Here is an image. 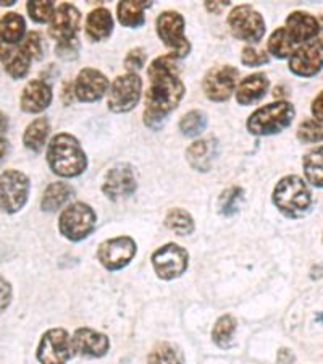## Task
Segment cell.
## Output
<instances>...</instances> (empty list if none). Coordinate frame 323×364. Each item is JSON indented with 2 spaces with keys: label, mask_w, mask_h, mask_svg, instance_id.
<instances>
[{
  "label": "cell",
  "mask_w": 323,
  "mask_h": 364,
  "mask_svg": "<svg viewBox=\"0 0 323 364\" xmlns=\"http://www.w3.org/2000/svg\"><path fill=\"white\" fill-rule=\"evenodd\" d=\"M149 90L146 94L144 122L157 128L163 119L178 107L185 96V85L180 78V68L173 55L155 58L149 67Z\"/></svg>",
  "instance_id": "6da1fadb"
},
{
  "label": "cell",
  "mask_w": 323,
  "mask_h": 364,
  "mask_svg": "<svg viewBox=\"0 0 323 364\" xmlns=\"http://www.w3.org/2000/svg\"><path fill=\"white\" fill-rule=\"evenodd\" d=\"M47 162L52 172L60 177H78L84 172L87 159L78 139L68 133H60L52 138L47 149Z\"/></svg>",
  "instance_id": "7a4b0ae2"
},
{
  "label": "cell",
  "mask_w": 323,
  "mask_h": 364,
  "mask_svg": "<svg viewBox=\"0 0 323 364\" xmlns=\"http://www.w3.org/2000/svg\"><path fill=\"white\" fill-rule=\"evenodd\" d=\"M273 203L286 217H302L312 205V195L307 183L296 175L280 180L273 191Z\"/></svg>",
  "instance_id": "3957f363"
},
{
  "label": "cell",
  "mask_w": 323,
  "mask_h": 364,
  "mask_svg": "<svg viewBox=\"0 0 323 364\" xmlns=\"http://www.w3.org/2000/svg\"><path fill=\"white\" fill-rule=\"evenodd\" d=\"M295 115L296 110L292 104L285 101L273 102L257 109L249 117L248 128L252 134H257V136H268V134L280 133L290 127Z\"/></svg>",
  "instance_id": "277c9868"
},
{
  "label": "cell",
  "mask_w": 323,
  "mask_h": 364,
  "mask_svg": "<svg viewBox=\"0 0 323 364\" xmlns=\"http://www.w3.org/2000/svg\"><path fill=\"white\" fill-rule=\"evenodd\" d=\"M96 227V214L91 205L84 203H75L68 205L60 215L58 228L65 238L72 242H81L89 235Z\"/></svg>",
  "instance_id": "5b68a950"
},
{
  "label": "cell",
  "mask_w": 323,
  "mask_h": 364,
  "mask_svg": "<svg viewBox=\"0 0 323 364\" xmlns=\"http://www.w3.org/2000/svg\"><path fill=\"white\" fill-rule=\"evenodd\" d=\"M29 195V180L18 170H7L0 175V208L15 214L23 209Z\"/></svg>",
  "instance_id": "8992f818"
},
{
  "label": "cell",
  "mask_w": 323,
  "mask_h": 364,
  "mask_svg": "<svg viewBox=\"0 0 323 364\" xmlns=\"http://www.w3.org/2000/svg\"><path fill=\"white\" fill-rule=\"evenodd\" d=\"M157 33L158 38L163 41L173 57H186L190 54L191 46L185 38V20L176 11H163L157 18Z\"/></svg>",
  "instance_id": "52a82bcc"
},
{
  "label": "cell",
  "mask_w": 323,
  "mask_h": 364,
  "mask_svg": "<svg viewBox=\"0 0 323 364\" xmlns=\"http://www.w3.org/2000/svg\"><path fill=\"white\" fill-rule=\"evenodd\" d=\"M228 25L234 36L246 43H258L265 34V21L251 5H239L234 9L228 16Z\"/></svg>",
  "instance_id": "ba28073f"
},
{
  "label": "cell",
  "mask_w": 323,
  "mask_h": 364,
  "mask_svg": "<svg viewBox=\"0 0 323 364\" xmlns=\"http://www.w3.org/2000/svg\"><path fill=\"white\" fill-rule=\"evenodd\" d=\"M141 78L134 73L119 76L109 92V109L116 114H125L136 107L141 97Z\"/></svg>",
  "instance_id": "9c48e42d"
},
{
  "label": "cell",
  "mask_w": 323,
  "mask_h": 364,
  "mask_svg": "<svg viewBox=\"0 0 323 364\" xmlns=\"http://www.w3.org/2000/svg\"><path fill=\"white\" fill-rule=\"evenodd\" d=\"M72 338L63 328H50L40 338L38 360L40 364H67L73 355Z\"/></svg>",
  "instance_id": "30bf717a"
},
{
  "label": "cell",
  "mask_w": 323,
  "mask_h": 364,
  "mask_svg": "<svg viewBox=\"0 0 323 364\" xmlns=\"http://www.w3.org/2000/svg\"><path fill=\"white\" fill-rule=\"evenodd\" d=\"M187 251L175 243H168L158 248L152 255V266L158 277L163 280H172L185 274L187 269Z\"/></svg>",
  "instance_id": "8fae6325"
},
{
  "label": "cell",
  "mask_w": 323,
  "mask_h": 364,
  "mask_svg": "<svg viewBox=\"0 0 323 364\" xmlns=\"http://www.w3.org/2000/svg\"><path fill=\"white\" fill-rule=\"evenodd\" d=\"M136 255V243L129 237H116L107 240L99 246L97 257L102 266L109 271H120L128 266Z\"/></svg>",
  "instance_id": "7c38bea8"
},
{
  "label": "cell",
  "mask_w": 323,
  "mask_h": 364,
  "mask_svg": "<svg viewBox=\"0 0 323 364\" xmlns=\"http://www.w3.org/2000/svg\"><path fill=\"white\" fill-rule=\"evenodd\" d=\"M239 78V72L234 67H219L210 70L204 78V92L210 101L223 102L231 96V92L236 87Z\"/></svg>",
  "instance_id": "4fadbf2b"
},
{
  "label": "cell",
  "mask_w": 323,
  "mask_h": 364,
  "mask_svg": "<svg viewBox=\"0 0 323 364\" xmlns=\"http://www.w3.org/2000/svg\"><path fill=\"white\" fill-rule=\"evenodd\" d=\"M323 67V43L319 39L309 41L290 57V70L297 76H314Z\"/></svg>",
  "instance_id": "5bb4252c"
},
{
  "label": "cell",
  "mask_w": 323,
  "mask_h": 364,
  "mask_svg": "<svg viewBox=\"0 0 323 364\" xmlns=\"http://www.w3.org/2000/svg\"><path fill=\"white\" fill-rule=\"evenodd\" d=\"M81 15L75 5L62 4L55 9V14L50 20V36L60 43H68L75 39V34L80 28Z\"/></svg>",
  "instance_id": "9a60e30c"
},
{
  "label": "cell",
  "mask_w": 323,
  "mask_h": 364,
  "mask_svg": "<svg viewBox=\"0 0 323 364\" xmlns=\"http://www.w3.org/2000/svg\"><path fill=\"white\" fill-rule=\"evenodd\" d=\"M109 90L107 76L102 75L99 70L84 68L81 70L75 83V94L80 101L94 102L101 99Z\"/></svg>",
  "instance_id": "2e32d148"
},
{
  "label": "cell",
  "mask_w": 323,
  "mask_h": 364,
  "mask_svg": "<svg viewBox=\"0 0 323 364\" xmlns=\"http://www.w3.org/2000/svg\"><path fill=\"white\" fill-rule=\"evenodd\" d=\"M102 190L110 199H121L131 196L136 191V178L129 166L114 167L105 177Z\"/></svg>",
  "instance_id": "e0dca14e"
},
{
  "label": "cell",
  "mask_w": 323,
  "mask_h": 364,
  "mask_svg": "<svg viewBox=\"0 0 323 364\" xmlns=\"http://www.w3.org/2000/svg\"><path fill=\"white\" fill-rule=\"evenodd\" d=\"M72 345L76 353L91 358H101L110 348L109 338L104 333L92 331L89 327L78 328L72 338Z\"/></svg>",
  "instance_id": "ac0fdd59"
},
{
  "label": "cell",
  "mask_w": 323,
  "mask_h": 364,
  "mask_svg": "<svg viewBox=\"0 0 323 364\" xmlns=\"http://www.w3.org/2000/svg\"><path fill=\"white\" fill-rule=\"evenodd\" d=\"M286 33L295 44L309 43L320 34V21L315 16L304 14V11H295L286 20Z\"/></svg>",
  "instance_id": "d6986e66"
},
{
  "label": "cell",
  "mask_w": 323,
  "mask_h": 364,
  "mask_svg": "<svg viewBox=\"0 0 323 364\" xmlns=\"http://www.w3.org/2000/svg\"><path fill=\"white\" fill-rule=\"evenodd\" d=\"M52 102L50 86L45 81L33 80L21 92V109L28 114H39Z\"/></svg>",
  "instance_id": "ffe728a7"
},
{
  "label": "cell",
  "mask_w": 323,
  "mask_h": 364,
  "mask_svg": "<svg viewBox=\"0 0 323 364\" xmlns=\"http://www.w3.org/2000/svg\"><path fill=\"white\" fill-rule=\"evenodd\" d=\"M268 90V78L263 73H254L241 81L236 91V101L241 105H249L265 96Z\"/></svg>",
  "instance_id": "44dd1931"
},
{
  "label": "cell",
  "mask_w": 323,
  "mask_h": 364,
  "mask_svg": "<svg viewBox=\"0 0 323 364\" xmlns=\"http://www.w3.org/2000/svg\"><path fill=\"white\" fill-rule=\"evenodd\" d=\"M114 29V20L107 9L92 10L86 20V34L92 41L107 39Z\"/></svg>",
  "instance_id": "7402d4cb"
},
{
  "label": "cell",
  "mask_w": 323,
  "mask_h": 364,
  "mask_svg": "<svg viewBox=\"0 0 323 364\" xmlns=\"http://www.w3.org/2000/svg\"><path fill=\"white\" fill-rule=\"evenodd\" d=\"M215 143L212 139H202V141H196V143L191 144V148L187 149V159H190V164L192 168L196 170H209L210 162L214 159L215 154Z\"/></svg>",
  "instance_id": "603a6c76"
},
{
  "label": "cell",
  "mask_w": 323,
  "mask_h": 364,
  "mask_svg": "<svg viewBox=\"0 0 323 364\" xmlns=\"http://www.w3.org/2000/svg\"><path fill=\"white\" fill-rule=\"evenodd\" d=\"M73 195V188L63 183V181H57V183H50L47 186L43 196V209L47 213H55L57 209H60L62 205L68 201Z\"/></svg>",
  "instance_id": "cb8c5ba5"
},
{
  "label": "cell",
  "mask_w": 323,
  "mask_h": 364,
  "mask_svg": "<svg viewBox=\"0 0 323 364\" xmlns=\"http://www.w3.org/2000/svg\"><path fill=\"white\" fill-rule=\"evenodd\" d=\"M25 20L18 14H7L0 20V39L5 44H16L25 36Z\"/></svg>",
  "instance_id": "d4e9b609"
},
{
  "label": "cell",
  "mask_w": 323,
  "mask_h": 364,
  "mask_svg": "<svg viewBox=\"0 0 323 364\" xmlns=\"http://www.w3.org/2000/svg\"><path fill=\"white\" fill-rule=\"evenodd\" d=\"M50 125L45 119H36L29 123L25 134H23V143L29 151L39 152L45 146L47 136H49Z\"/></svg>",
  "instance_id": "484cf974"
},
{
  "label": "cell",
  "mask_w": 323,
  "mask_h": 364,
  "mask_svg": "<svg viewBox=\"0 0 323 364\" xmlns=\"http://www.w3.org/2000/svg\"><path fill=\"white\" fill-rule=\"evenodd\" d=\"M304 175L309 183L323 188V146L309 151L302 159Z\"/></svg>",
  "instance_id": "4316f807"
},
{
  "label": "cell",
  "mask_w": 323,
  "mask_h": 364,
  "mask_svg": "<svg viewBox=\"0 0 323 364\" xmlns=\"http://www.w3.org/2000/svg\"><path fill=\"white\" fill-rule=\"evenodd\" d=\"M150 7V2H120L119 20L126 28H139L144 23V10Z\"/></svg>",
  "instance_id": "83f0119b"
},
{
  "label": "cell",
  "mask_w": 323,
  "mask_h": 364,
  "mask_svg": "<svg viewBox=\"0 0 323 364\" xmlns=\"http://www.w3.org/2000/svg\"><path fill=\"white\" fill-rule=\"evenodd\" d=\"M148 361L149 364H183L185 356L178 346L163 342L150 351Z\"/></svg>",
  "instance_id": "f1b7e54d"
},
{
  "label": "cell",
  "mask_w": 323,
  "mask_h": 364,
  "mask_svg": "<svg viewBox=\"0 0 323 364\" xmlns=\"http://www.w3.org/2000/svg\"><path fill=\"white\" fill-rule=\"evenodd\" d=\"M268 52L277 58L291 57L295 52V43L288 36L285 28H278L268 39Z\"/></svg>",
  "instance_id": "f546056e"
},
{
  "label": "cell",
  "mask_w": 323,
  "mask_h": 364,
  "mask_svg": "<svg viewBox=\"0 0 323 364\" xmlns=\"http://www.w3.org/2000/svg\"><path fill=\"white\" fill-rule=\"evenodd\" d=\"M165 225L178 233L180 237L191 235L194 232V220L191 214H187L183 209H172L165 217Z\"/></svg>",
  "instance_id": "4dcf8cb0"
},
{
  "label": "cell",
  "mask_w": 323,
  "mask_h": 364,
  "mask_svg": "<svg viewBox=\"0 0 323 364\" xmlns=\"http://www.w3.org/2000/svg\"><path fill=\"white\" fill-rule=\"evenodd\" d=\"M5 70L11 76V78L20 80L25 78L29 72V63H31V58H29L25 52L21 49L10 50L9 57L5 58Z\"/></svg>",
  "instance_id": "1f68e13d"
},
{
  "label": "cell",
  "mask_w": 323,
  "mask_h": 364,
  "mask_svg": "<svg viewBox=\"0 0 323 364\" xmlns=\"http://www.w3.org/2000/svg\"><path fill=\"white\" fill-rule=\"evenodd\" d=\"M236 331V321L231 316H221V318L215 322L214 331H212V338L214 342L225 348L231 343L233 333Z\"/></svg>",
  "instance_id": "d6a6232c"
},
{
  "label": "cell",
  "mask_w": 323,
  "mask_h": 364,
  "mask_svg": "<svg viewBox=\"0 0 323 364\" xmlns=\"http://www.w3.org/2000/svg\"><path fill=\"white\" fill-rule=\"evenodd\" d=\"M205 125H207V119L202 112L199 110H191L187 112L183 119L180 122V130L183 132L186 136H197L205 130Z\"/></svg>",
  "instance_id": "836d02e7"
},
{
  "label": "cell",
  "mask_w": 323,
  "mask_h": 364,
  "mask_svg": "<svg viewBox=\"0 0 323 364\" xmlns=\"http://www.w3.org/2000/svg\"><path fill=\"white\" fill-rule=\"evenodd\" d=\"M55 4L50 2V0H33V2H28V14L36 23H45L52 20V16L55 14Z\"/></svg>",
  "instance_id": "e575fe53"
},
{
  "label": "cell",
  "mask_w": 323,
  "mask_h": 364,
  "mask_svg": "<svg viewBox=\"0 0 323 364\" xmlns=\"http://www.w3.org/2000/svg\"><path fill=\"white\" fill-rule=\"evenodd\" d=\"M297 138L302 143H320L323 141V123L317 120H305L297 128Z\"/></svg>",
  "instance_id": "d590c367"
},
{
  "label": "cell",
  "mask_w": 323,
  "mask_h": 364,
  "mask_svg": "<svg viewBox=\"0 0 323 364\" xmlns=\"http://www.w3.org/2000/svg\"><path fill=\"white\" fill-rule=\"evenodd\" d=\"M241 199H243V190L241 188L233 186L230 190H226L220 198V213L226 217L234 215L239 209Z\"/></svg>",
  "instance_id": "8d00e7d4"
},
{
  "label": "cell",
  "mask_w": 323,
  "mask_h": 364,
  "mask_svg": "<svg viewBox=\"0 0 323 364\" xmlns=\"http://www.w3.org/2000/svg\"><path fill=\"white\" fill-rule=\"evenodd\" d=\"M20 49L25 52V54L31 58H39L43 54V41H40L39 33L29 31L25 38H23V43Z\"/></svg>",
  "instance_id": "74e56055"
},
{
  "label": "cell",
  "mask_w": 323,
  "mask_h": 364,
  "mask_svg": "<svg viewBox=\"0 0 323 364\" xmlns=\"http://www.w3.org/2000/svg\"><path fill=\"white\" fill-rule=\"evenodd\" d=\"M241 62H243L246 67H261L268 63V55L265 52L256 50L254 47H244L243 55H241Z\"/></svg>",
  "instance_id": "f35d334b"
},
{
  "label": "cell",
  "mask_w": 323,
  "mask_h": 364,
  "mask_svg": "<svg viewBox=\"0 0 323 364\" xmlns=\"http://www.w3.org/2000/svg\"><path fill=\"white\" fill-rule=\"evenodd\" d=\"M144 62H146V52H144V49L138 47V49H133L131 52H129L128 57L125 58V68L128 70V72H133V70L143 68Z\"/></svg>",
  "instance_id": "ab89813d"
},
{
  "label": "cell",
  "mask_w": 323,
  "mask_h": 364,
  "mask_svg": "<svg viewBox=\"0 0 323 364\" xmlns=\"http://www.w3.org/2000/svg\"><path fill=\"white\" fill-rule=\"evenodd\" d=\"M80 44L78 41H68V43H60L57 46V55H60L62 58H73L78 54Z\"/></svg>",
  "instance_id": "60d3db41"
},
{
  "label": "cell",
  "mask_w": 323,
  "mask_h": 364,
  "mask_svg": "<svg viewBox=\"0 0 323 364\" xmlns=\"http://www.w3.org/2000/svg\"><path fill=\"white\" fill-rule=\"evenodd\" d=\"M11 301V287L7 280L0 277V313L9 308Z\"/></svg>",
  "instance_id": "b9f144b4"
},
{
  "label": "cell",
  "mask_w": 323,
  "mask_h": 364,
  "mask_svg": "<svg viewBox=\"0 0 323 364\" xmlns=\"http://www.w3.org/2000/svg\"><path fill=\"white\" fill-rule=\"evenodd\" d=\"M312 115L317 119V122L323 123V91L314 99L312 102Z\"/></svg>",
  "instance_id": "7bdbcfd3"
},
{
  "label": "cell",
  "mask_w": 323,
  "mask_h": 364,
  "mask_svg": "<svg viewBox=\"0 0 323 364\" xmlns=\"http://www.w3.org/2000/svg\"><path fill=\"white\" fill-rule=\"evenodd\" d=\"M292 361H295V356H292V353L290 350H280L278 351V363L280 364H291Z\"/></svg>",
  "instance_id": "ee69618b"
},
{
  "label": "cell",
  "mask_w": 323,
  "mask_h": 364,
  "mask_svg": "<svg viewBox=\"0 0 323 364\" xmlns=\"http://www.w3.org/2000/svg\"><path fill=\"white\" fill-rule=\"evenodd\" d=\"M230 4V2H207V9L210 10V11H220L223 7H226V5Z\"/></svg>",
  "instance_id": "f6af8a7d"
},
{
  "label": "cell",
  "mask_w": 323,
  "mask_h": 364,
  "mask_svg": "<svg viewBox=\"0 0 323 364\" xmlns=\"http://www.w3.org/2000/svg\"><path fill=\"white\" fill-rule=\"evenodd\" d=\"M7 151H9V143L4 138H0V164H2L5 154H7Z\"/></svg>",
  "instance_id": "bcb514c9"
},
{
  "label": "cell",
  "mask_w": 323,
  "mask_h": 364,
  "mask_svg": "<svg viewBox=\"0 0 323 364\" xmlns=\"http://www.w3.org/2000/svg\"><path fill=\"white\" fill-rule=\"evenodd\" d=\"M9 54H10V50H9L7 44H5L4 41L0 39V60H5V58L9 57Z\"/></svg>",
  "instance_id": "7dc6e473"
},
{
  "label": "cell",
  "mask_w": 323,
  "mask_h": 364,
  "mask_svg": "<svg viewBox=\"0 0 323 364\" xmlns=\"http://www.w3.org/2000/svg\"><path fill=\"white\" fill-rule=\"evenodd\" d=\"M7 128H9V119H7V115L0 112V133L7 132Z\"/></svg>",
  "instance_id": "c3c4849f"
},
{
  "label": "cell",
  "mask_w": 323,
  "mask_h": 364,
  "mask_svg": "<svg viewBox=\"0 0 323 364\" xmlns=\"http://www.w3.org/2000/svg\"><path fill=\"white\" fill-rule=\"evenodd\" d=\"M319 321H323V316H320V318H319Z\"/></svg>",
  "instance_id": "681fc988"
}]
</instances>
